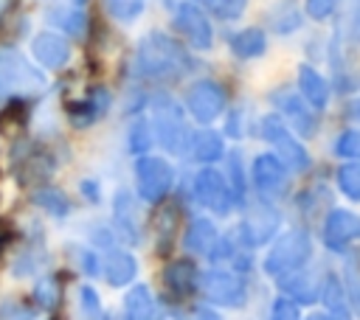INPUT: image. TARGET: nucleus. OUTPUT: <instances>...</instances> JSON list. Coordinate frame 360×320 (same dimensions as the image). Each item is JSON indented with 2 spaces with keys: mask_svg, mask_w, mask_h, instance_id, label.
<instances>
[{
  "mask_svg": "<svg viewBox=\"0 0 360 320\" xmlns=\"http://www.w3.org/2000/svg\"><path fill=\"white\" fill-rule=\"evenodd\" d=\"M312 253V241L304 230H290L284 236L276 239V244L270 247L267 258H264V272L273 278H281L287 272H295L307 264Z\"/></svg>",
  "mask_w": 360,
  "mask_h": 320,
  "instance_id": "3",
  "label": "nucleus"
},
{
  "mask_svg": "<svg viewBox=\"0 0 360 320\" xmlns=\"http://www.w3.org/2000/svg\"><path fill=\"white\" fill-rule=\"evenodd\" d=\"M273 107L278 109L276 115L284 121L287 129L298 132L301 138H309L315 135V126H318V118H315V109L301 98V93H295L292 87H284V90H276L270 95Z\"/></svg>",
  "mask_w": 360,
  "mask_h": 320,
  "instance_id": "7",
  "label": "nucleus"
},
{
  "mask_svg": "<svg viewBox=\"0 0 360 320\" xmlns=\"http://www.w3.org/2000/svg\"><path fill=\"white\" fill-rule=\"evenodd\" d=\"M104 6L121 22H132L143 11V0H104Z\"/></svg>",
  "mask_w": 360,
  "mask_h": 320,
  "instance_id": "31",
  "label": "nucleus"
},
{
  "mask_svg": "<svg viewBox=\"0 0 360 320\" xmlns=\"http://www.w3.org/2000/svg\"><path fill=\"white\" fill-rule=\"evenodd\" d=\"M48 22L62 28L65 34L70 36H79L84 34V25H87V17L79 11V8H51L48 11Z\"/></svg>",
  "mask_w": 360,
  "mask_h": 320,
  "instance_id": "25",
  "label": "nucleus"
},
{
  "mask_svg": "<svg viewBox=\"0 0 360 320\" xmlns=\"http://www.w3.org/2000/svg\"><path fill=\"white\" fill-rule=\"evenodd\" d=\"M281 284V292L292 300V303H312L318 298V284L312 275H307L304 269H295V272H287L278 278Z\"/></svg>",
  "mask_w": 360,
  "mask_h": 320,
  "instance_id": "18",
  "label": "nucleus"
},
{
  "mask_svg": "<svg viewBox=\"0 0 360 320\" xmlns=\"http://www.w3.org/2000/svg\"><path fill=\"white\" fill-rule=\"evenodd\" d=\"M323 303H326L329 309L338 306V303H343V289H340V281H338L335 275H329L326 284H323Z\"/></svg>",
  "mask_w": 360,
  "mask_h": 320,
  "instance_id": "38",
  "label": "nucleus"
},
{
  "mask_svg": "<svg viewBox=\"0 0 360 320\" xmlns=\"http://www.w3.org/2000/svg\"><path fill=\"white\" fill-rule=\"evenodd\" d=\"M188 149L200 163H214V160H219L225 154V140L214 129H200V132H194L188 138Z\"/></svg>",
  "mask_w": 360,
  "mask_h": 320,
  "instance_id": "19",
  "label": "nucleus"
},
{
  "mask_svg": "<svg viewBox=\"0 0 360 320\" xmlns=\"http://www.w3.org/2000/svg\"><path fill=\"white\" fill-rule=\"evenodd\" d=\"M79 264H82V269L87 275H96L98 272V261H96V255L90 250H79Z\"/></svg>",
  "mask_w": 360,
  "mask_h": 320,
  "instance_id": "39",
  "label": "nucleus"
},
{
  "mask_svg": "<svg viewBox=\"0 0 360 320\" xmlns=\"http://www.w3.org/2000/svg\"><path fill=\"white\" fill-rule=\"evenodd\" d=\"M338 3H340V0H307L304 8H307V14H309L312 20H326V17L338 8Z\"/></svg>",
  "mask_w": 360,
  "mask_h": 320,
  "instance_id": "36",
  "label": "nucleus"
},
{
  "mask_svg": "<svg viewBox=\"0 0 360 320\" xmlns=\"http://www.w3.org/2000/svg\"><path fill=\"white\" fill-rule=\"evenodd\" d=\"M152 129H155L152 132L155 140L166 152H172V154H180L188 146V129L183 124V109L166 93H160V95L152 98Z\"/></svg>",
  "mask_w": 360,
  "mask_h": 320,
  "instance_id": "2",
  "label": "nucleus"
},
{
  "mask_svg": "<svg viewBox=\"0 0 360 320\" xmlns=\"http://www.w3.org/2000/svg\"><path fill=\"white\" fill-rule=\"evenodd\" d=\"M79 303H82V312L87 320H98L101 317V303H98V295L93 286H82L79 289Z\"/></svg>",
  "mask_w": 360,
  "mask_h": 320,
  "instance_id": "34",
  "label": "nucleus"
},
{
  "mask_svg": "<svg viewBox=\"0 0 360 320\" xmlns=\"http://www.w3.org/2000/svg\"><path fill=\"white\" fill-rule=\"evenodd\" d=\"M346 115H349V121H354V124H360V98H354L349 107H346Z\"/></svg>",
  "mask_w": 360,
  "mask_h": 320,
  "instance_id": "41",
  "label": "nucleus"
},
{
  "mask_svg": "<svg viewBox=\"0 0 360 320\" xmlns=\"http://www.w3.org/2000/svg\"><path fill=\"white\" fill-rule=\"evenodd\" d=\"M152 143H155L152 126H149L143 118L135 121L132 129H129V149H132V154H146V152L152 149Z\"/></svg>",
  "mask_w": 360,
  "mask_h": 320,
  "instance_id": "30",
  "label": "nucleus"
},
{
  "mask_svg": "<svg viewBox=\"0 0 360 320\" xmlns=\"http://www.w3.org/2000/svg\"><path fill=\"white\" fill-rule=\"evenodd\" d=\"M354 20H357V36H360V0H357V6H354Z\"/></svg>",
  "mask_w": 360,
  "mask_h": 320,
  "instance_id": "44",
  "label": "nucleus"
},
{
  "mask_svg": "<svg viewBox=\"0 0 360 320\" xmlns=\"http://www.w3.org/2000/svg\"><path fill=\"white\" fill-rule=\"evenodd\" d=\"M262 132H264V138L270 140L276 157L287 166V171H307V168H309V154H307V149L298 143V138L284 126V121H281L276 112L264 115Z\"/></svg>",
  "mask_w": 360,
  "mask_h": 320,
  "instance_id": "5",
  "label": "nucleus"
},
{
  "mask_svg": "<svg viewBox=\"0 0 360 320\" xmlns=\"http://www.w3.org/2000/svg\"><path fill=\"white\" fill-rule=\"evenodd\" d=\"M217 227H214V222L211 219H194L191 225H188V230H186V247L191 250V253H200V255H208L211 250H214V244H217Z\"/></svg>",
  "mask_w": 360,
  "mask_h": 320,
  "instance_id": "21",
  "label": "nucleus"
},
{
  "mask_svg": "<svg viewBox=\"0 0 360 320\" xmlns=\"http://www.w3.org/2000/svg\"><path fill=\"white\" fill-rule=\"evenodd\" d=\"M34 202H37L39 208H45L51 216H65V213L70 211L65 194H59V191H53V188H42V191H37V194H34Z\"/></svg>",
  "mask_w": 360,
  "mask_h": 320,
  "instance_id": "29",
  "label": "nucleus"
},
{
  "mask_svg": "<svg viewBox=\"0 0 360 320\" xmlns=\"http://www.w3.org/2000/svg\"><path fill=\"white\" fill-rule=\"evenodd\" d=\"M31 53L42 67H62L70 59V42L56 31H39L31 39Z\"/></svg>",
  "mask_w": 360,
  "mask_h": 320,
  "instance_id": "15",
  "label": "nucleus"
},
{
  "mask_svg": "<svg viewBox=\"0 0 360 320\" xmlns=\"http://www.w3.org/2000/svg\"><path fill=\"white\" fill-rule=\"evenodd\" d=\"M338 185L349 199H360V160H352L338 168Z\"/></svg>",
  "mask_w": 360,
  "mask_h": 320,
  "instance_id": "27",
  "label": "nucleus"
},
{
  "mask_svg": "<svg viewBox=\"0 0 360 320\" xmlns=\"http://www.w3.org/2000/svg\"><path fill=\"white\" fill-rule=\"evenodd\" d=\"M135 205H132V196L127 191H118L115 194V222L118 227L127 233V239H138V222H135Z\"/></svg>",
  "mask_w": 360,
  "mask_h": 320,
  "instance_id": "26",
  "label": "nucleus"
},
{
  "mask_svg": "<svg viewBox=\"0 0 360 320\" xmlns=\"http://www.w3.org/2000/svg\"><path fill=\"white\" fill-rule=\"evenodd\" d=\"M174 28L197 51H208L214 45V28H211L208 17L202 14V8H197L194 3H177V8H174Z\"/></svg>",
  "mask_w": 360,
  "mask_h": 320,
  "instance_id": "10",
  "label": "nucleus"
},
{
  "mask_svg": "<svg viewBox=\"0 0 360 320\" xmlns=\"http://www.w3.org/2000/svg\"><path fill=\"white\" fill-rule=\"evenodd\" d=\"M110 104V95L104 93V90H96L90 98H84V101H79V104H70V118H73V124H90V121H96L101 112H104V107Z\"/></svg>",
  "mask_w": 360,
  "mask_h": 320,
  "instance_id": "24",
  "label": "nucleus"
},
{
  "mask_svg": "<svg viewBox=\"0 0 360 320\" xmlns=\"http://www.w3.org/2000/svg\"><path fill=\"white\" fill-rule=\"evenodd\" d=\"M197 267L191 261H174L166 267L163 278H166V286L174 292V295H188L191 289H197Z\"/></svg>",
  "mask_w": 360,
  "mask_h": 320,
  "instance_id": "23",
  "label": "nucleus"
},
{
  "mask_svg": "<svg viewBox=\"0 0 360 320\" xmlns=\"http://www.w3.org/2000/svg\"><path fill=\"white\" fill-rule=\"evenodd\" d=\"M56 295H59V289H56V281H53V278H39V281L34 284V300H37L39 306L51 309V306L56 303Z\"/></svg>",
  "mask_w": 360,
  "mask_h": 320,
  "instance_id": "33",
  "label": "nucleus"
},
{
  "mask_svg": "<svg viewBox=\"0 0 360 320\" xmlns=\"http://www.w3.org/2000/svg\"><path fill=\"white\" fill-rule=\"evenodd\" d=\"M197 286L208 300H214L219 306H242L248 298V286H245L242 275H236L231 269H208V272L197 275Z\"/></svg>",
  "mask_w": 360,
  "mask_h": 320,
  "instance_id": "8",
  "label": "nucleus"
},
{
  "mask_svg": "<svg viewBox=\"0 0 360 320\" xmlns=\"http://www.w3.org/2000/svg\"><path fill=\"white\" fill-rule=\"evenodd\" d=\"M205 6H208L219 20H236V17L245 11L248 0H205Z\"/></svg>",
  "mask_w": 360,
  "mask_h": 320,
  "instance_id": "32",
  "label": "nucleus"
},
{
  "mask_svg": "<svg viewBox=\"0 0 360 320\" xmlns=\"http://www.w3.org/2000/svg\"><path fill=\"white\" fill-rule=\"evenodd\" d=\"M354 239H360V216L352 213V211H343V208L329 211L326 225H323V241H326V247L343 250Z\"/></svg>",
  "mask_w": 360,
  "mask_h": 320,
  "instance_id": "14",
  "label": "nucleus"
},
{
  "mask_svg": "<svg viewBox=\"0 0 360 320\" xmlns=\"http://www.w3.org/2000/svg\"><path fill=\"white\" fill-rule=\"evenodd\" d=\"M82 191H84V194H87V196H90L93 202L98 199V194H96V182H90V180H84V182H82Z\"/></svg>",
  "mask_w": 360,
  "mask_h": 320,
  "instance_id": "42",
  "label": "nucleus"
},
{
  "mask_svg": "<svg viewBox=\"0 0 360 320\" xmlns=\"http://www.w3.org/2000/svg\"><path fill=\"white\" fill-rule=\"evenodd\" d=\"M309 320H326V314H315V317H309Z\"/></svg>",
  "mask_w": 360,
  "mask_h": 320,
  "instance_id": "45",
  "label": "nucleus"
},
{
  "mask_svg": "<svg viewBox=\"0 0 360 320\" xmlns=\"http://www.w3.org/2000/svg\"><path fill=\"white\" fill-rule=\"evenodd\" d=\"M174 182V171L163 157L155 154H141L135 160V185H138V196L146 202H160Z\"/></svg>",
  "mask_w": 360,
  "mask_h": 320,
  "instance_id": "6",
  "label": "nucleus"
},
{
  "mask_svg": "<svg viewBox=\"0 0 360 320\" xmlns=\"http://www.w3.org/2000/svg\"><path fill=\"white\" fill-rule=\"evenodd\" d=\"M194 196L202 208L225 216L231 208H233V194L225 182V174L217 171V168H202L197 177H194Z\"/></svg>",
  "mask_w": 360,
  "mask_h": 320,
  "instance_id": "9",
  "label": "nucleus"
},
{
  "mask_svg": "<svg viewBox=\"0 0 360 320\" xmlns=\"http://www.w3.org/2000/svg\"><path fill=\"white\" fill-rule=\"evenodd\" d=\"M101 269H104V278H107L112 286H124V284H129V281L135 278L138 264H135V258H132L129 253H124V250H110V253L104 255Z\"/></svg>",
  "mask_w": 360,
  "mask_h": 320,
  "instance_id": "17",
  "label": "nucleus"
},
{
  "mask_svg": "<svg viewBox=\"0 0 360 320\" xmlns=\"http://www.w3.org/2000/svg\"><path fill=\"white\" fill-rule=\"evenodd\" d=\"M73 3H76V6H82V3H84V0H73Z\"/></svg>",
  "mask_w": 360,
  "mask_h": 320,
  "instance_id": "46",
  "label": "nucleus"
},
{
  "mask_svg": "<svg viewBox=\"0 0 360 320\" xmlns=\"http://www.w3.org/2000/svg\"><path fill=\"white\" fill-rule=\"evenodd\" d=\"M250 177H253L256 191L262 196H267V199L284 194V188L290 182V171L276 154H259L253 160V166H250Z\"/></svg>",
  "mask_w": 360,
  "mask_h": 320,
  "instance_id": "12",
  "label": "nucleus"
},
{
  "mask_svg": "<svg viewBox=\"0 0 360 320\" xmlns=\"http://www.w3.org/2000/svg\"><path fill=\"white\" fill-rule=\"evenodd\" d=\"M132 67L141 79H177L191 67V56L163 31H152L138 42Z\"/></svg>",
  "mask_w": 360,
  "mask_h": 320,
  "instance_id": "1",
  "label": "nucleus"
},
{
  "mask_svg": "<svg viewBox=\"0 0 360 320\" xmlns=\"http://www.w3.org/2000/svg\"><path fill=\"white\" fill-rule=\"evenodd\" d=\"M298 93H301V98H304L315 112L329 104V84H326V79H323L315 67H309V65H301V67H298Z\"/></svg>",
  "mask_w": 360,
  "mask_h": 320,
  "instance_id": "16",
  "label": "nucleus"
},
{
  "mask_svg": "<svg viewBox=\"0 0 360 320\" xmlns=\"http://www.w3.org/2000/svg\"><path fill=\"white\" fill-rule=\"evenodd\" d=\"M335 152L340 157H352V160H360V132H343L335 143Z\"/></svg>",
  "mask_w": 360,
  "mask_h": 320,
  "instance_id": "35",
  "label": "nucleus"
},
{
  "mask_svg": "<svg viewBox=\"0 0 360 320\" xmlns=\"http://www.w3.org/2000/svg\"><path fill=\"white\" fill-rule=\"evenodd\" d=\"M186 109H188V115L194 121L211 124L225 109V93H222V87L217 81H197L186 93Z\"/></svg>",
  "mask_w": 360,
  "mask_h": 320,
  "instance_id": "11",
  "label": "nucleus"
},
{
  "mask_svg": "<svg viewBox=\"0 0 360 320\" xmlns=\"http://www.w3.org/2000/svg\"><path fill=\"white\" fill-rule=\"evenodd\" d=\"M276 227H278V213L276 211H270L267 205L253 208L239 225V241L245 247H259L276 233Z\"/></svg>",
  "mask_w": 360,
  "mask_h": 320,
  "instance_id": "13",
  "label": "nucleus"
},
{
  "mask_svg": "<svg viewBox=\"0 0 360 320\" xmlns=\"http://www.w3.org/2000/svg\"><path fill=\"white\" fill-rule=\"evenodd\" d=\"M245 177H248V174H245V168H242L239 154L231 152V154H228V168H225V182H228V188H231V194H233L236 202L245 196Z\"/></svg>",
  "mask_w": 360,
  "mask_h": 320,
  "instance_id": "28",
  "label": "nucleus"
},
{
  "mask_svg": "<svg viewBox=\"0 0 360 320\" xmlns=\"http://www.w3.org/2000/svg\"><path fill=\"white\" fill-rule=\"evenodd\" d=\"M197 320H219V314L211 309H197Z\"/></svg>",
  "mask_w": 360,
  "mask_h": 320,
  "instance_id": "43",
  "label": "nucleus"
},
{
  "mask_svg": "<svg viewBox=\"0 0 360 320\" xmlns=\"http://www.w3.org/2000/svg\"><path fill=\"white\" fill-rule=\"evenodd\" d=\"M124 317L127 320H155V298L149 286L138 284L124 298Z\"/></svg>",
  "mask_w": 360,
  "mask_h": 320,
  "instance_id": "20",
  "label": "nucleus"
},
{
  "mask_svg": "<svg viewBox=\"0 0 360 320\" xmlns=\"http://www.w3.org/2000/svg\"><path fill=\"white\" fill-rule=\"evenodd\" d=\"M326 320H352V317H349V309H346V303H338V306H332V309H329V314H326Z\"/></svg>",
  "mask_w": 360,
  "mask_h": 320,
  "instance_id": "40",
  "label": "nucleus"
},
{
  "mask_svg": "<svg viewBox=\"0 0 360 320\" xmlns=\"http://www.w3.org/2000/svg\"><path fill=\"white\" fill-rule=\"evenodd\" d=\"M270 320H298V303H292L290 298H278L273 303Z\"/></svg>",
  "mask_w": 360,
  "mask_h": 320,
  "instance_id": "37",
  "label": "nucleus"
},
{
  "mask_svg": "<svg viewBox=\"0 0 360 320\" xmlns=\"http://www.w3.org/2000/svg\"><path fill=\"white\" fill-rule=\"evenodd\" d=\"M48 87V76L34 67L22 53L3 51L0 53V95L11 93H37Z\"/></svg>",
  "mask_w": 360,
  "mask_h": 320,
  "instance_id": "4",
  "label": "nucleus"
},
{
  "mask_svg": "<svg viewBox=\"0 0 360 320\" xmlns=\"http://www.w3.org/2000/svg\"><path fill=\"white\" fill-rule=\"evenodd\" d=\"M231 51L239 59H256L267 51V36L262 28H242L239 34L231 36Z\"/></svg>",
  "mask_w": 360,
  "mask_h": 320,
  "instance_id": "22",
  "label": "nucleus"
}]
</instances>
